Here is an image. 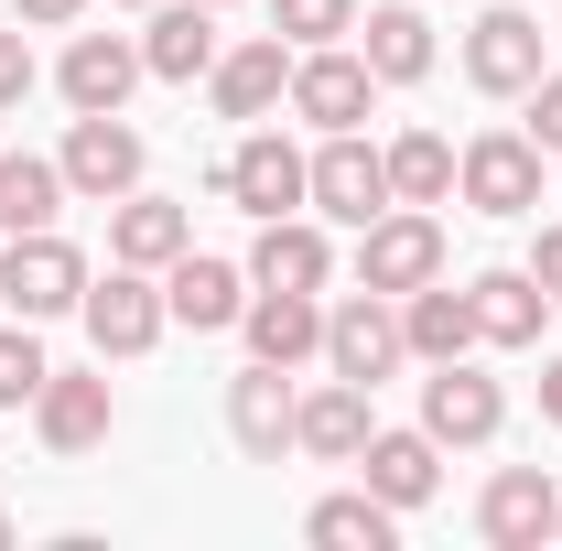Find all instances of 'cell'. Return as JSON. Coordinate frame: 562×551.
<instances>
[{
  "label": "cell",
  "instance_id": "cell-1",
  "mask_svg": "<svg viewBox=\"0 0 562 551\" xmlns=\"http://www.w3.org/2000/svg\"><path fill=\"white\" fill-rule=\"evenodd\" d=\"M454 184L476 216H541V140L530 131H476L454 151Z\"/></svg>",
  "mask_w": 562,
  "mask_h": 551
},
{
  "label": "cell",
  "instance_id": "cell-2",
  "mask_svg": "<svg viewBox=\"0 0 562 551\" xmlns=\"http://www.w3.org/2000/svg\"><path fill=\"white\" fill-rule=\"evenodd\" d=\"M357 281L368 292H422V281H443V227H432V206H390L357 227Z\"/></svg>",
  "mask_w": 562,
  "mask_h": 551
},
{
  "label": "cell",
  "instance_id": "cell-3",
  "mask_svg": "<svg viewBox=\"0 0 562 551\" xmlns=\"http://www.w3.org/2000/svg\"><path fill=\"white\" fill-rule=\"evenodd\" d=\"M0 303H11L22 325H44V314H76V303H87V260H76V238H55V227L11 238V249H0Z\"/></svg>",
  "mask_w": 562,
  "mask_h": 551
},
{
  "label": "cell",
  "instance_id": "cell-4",
  "mask_svg": "<svg viewBox=\"0 0 562 551\" xmlns=\"http://www.w3.org/2000/svg\"><path fill=\"white\" fill-rule=\"evenodd\" d=\"M401 357H412V336H401V303L357 281L347 303L325 314V368H336V379H357V390H379V379H390Z\"/></svg>",
  "mask_w": 562,
  "mask_h": 551
},
{
  "label": "cell",
  "instance_id": "cell-5",
  "mask_svg": "<svg viewBox=\"0 0 562 551\" xmlns=\"http://www.w3.org/2000/svg\"><path fill=\"white\" fill-rule=\"evenodd\" d=\"M87 336H98V357H140V346H162V325H173V303H162V271H131V260H109V281H87Z\"/></svg>",
  "mask_w": 562,
  "mask_h": 551
},
{
  "label": "cell",
  "instance_id": "cell-6",
  "mask_svg": "<svg viewBox=\"0 0 562 551\" xmlns=\"http://www.w3.org/2000/svg\"><path fill=\"white\" fill-rule=\"evenodd\" d=\"M227 432H238V454H249V465H281V454H292V432H303V390H292V368L249 357V368L227 379Z\"/></svg>",
  "mask_w": 562,
  "mask_h": 551
},
{
  "label": "cell",
  "instance_id": "cell-7",
  "mask_svg": "<svg viewBox=\"0 0 562 551\" xmlns=\"http://www.w3.org/2000/svg\"><path fill=\"white\" fill-rule=\"evenodd\" d=\"M303 206H325L336 227H368V216H390V151H368L357 131H325L314 173H303Z\"/></svg>",
  "mask_w": 562,
  "mask_h": 551
},
{
  "label": "cell",
  "instance_id": "cell-8",
  "mask_svg": "<svg viewBox=\"0 0 562 551\" xmlns=\"http://www.w3.org/2000/svg\"><path fill=\"white\" fill-rule=\"evenodd\" d=\"M55 162H66V195H87V206H120V195L140 184V131L120 120V109H87V120L66 131V151H55Z\"/></svg>",
  "mask_w": 562,
  "mask_h": 551
},
{
  "label": "cell",
  "instance_id": "cell-9",
  "mask_svg": "<svg viewBox=\"0 0 562 551\" xmlns=\"http://www.w3.org/2000/svg\"><path fill=\"white\" fill-rule=\"evenodd\" d=\"M476 541H497V551H541V541H562V486L541 476V465H497L487 497H476Z\"/></svg>",
  "mask_w": 562,
  "mask_h": 551
},
{
  "label": "cell",
  "instance_id": "cell-10",
  "mask_svg": "<svg viewBox=\"0 0 562 551\" xmlns=\"http://www.w3.org/2000/svg\"><path fill=\"white\" fill-rule=\"evenodd\" d=\"M368 98H379L368 55H336V44H303V55H292V120H314V131H357Z\"/></svg>",
  "mask_w": 562,
  "mask_h": 551
},
{
  "label": "cell",
  "instance_id": "cell-11",
  "mask_svg": "<svg viewBox=\"0 0 562 551\" xmlns=\"http://www.w3.org/2000/svg\"><path fill=\"white\" fill-rule=\"evenodd\" d=\"M497 421H508V390L476 379L465 357H443V368L422 379V432H432V443H497Z\"/></svg>",
  "mask_w": 562,
  "mask_h": 551
},
{
  "label": "cell",
  "instance_id": "cell-12",
  "mask_svg": "<svg viewBox=\"0 0 562 551\" xmlns=\"http://www.w3.org/2000/svg\"><path fill=\"white\" fill-rule=\"evenodd\" d=\"M206 98H216V120H271L281 98H292V44H281V33L227 44V55L206 66Z\"/></svg>",
  "mask_w": 562,
  "mask_h": 551
},
{
  "label": "cell",
  "instance_id": "cell-13",
  "mask_svg": "<svg viewBox=\"0 0 562 551\" xmlns=\"http://www.w3.org/2000/svg\"><path fill=\"white\" fill-rule=\"evenodd\" d=\"M465 76H476L487 98H530V87H541V22H530V11H476Z\"/></svg>",
  "mask_w": 562,
  "mask_h": 551
},
{
  "label": "cell",
  "instance_id": "cell-14",
  "mask_svg": "<svg viewBox=\"0 0 562 551\" xmlns=\"http://www.w3.org/2000/svg\"><path fill=\"white\" fill-rule=\"evenodd\" d=\"M303 173H314V162H303L281 131H249L238 151H227V173H216V184H227L249 216H292V206H303Z\"/></svg>",
  "mask_w": 562,
  "mask_h": 551
},
{
  "label": "cell",
  "instance_id": "cell-15",
  "mask_svg": "<svg viewBox=\"0 0 562 551\" xmlns=\"http://www.w3.org/2000/svg\"><path fill=\"white\" fill-rule=\"evenodd\" d=\"M184 249H195V216L173 206V195H120V206H109V260H131V271H173V260H184Z\"/></svg>",
  "mask_w": 562,
  "mask_h": 551
},
{
  "label": "cell",
  "instance_id": "cell-16",
  "mask_svg": "<svg viewBox=\"0 0 562 551\" xmlns=\"http://www.w3.org/2000/svg\"><path fill=\"white\" fill-rule=\"evenodd\" d=\"M109 421H120V401H109V379H87V368H55V379L33 390V432H44L55 454L109 443Z\"/></svg>",
  "mask_w": 562,
  "mask_h": 551
},
{
  "label": "cell",
  "instance_id": "cell-17",
  "mask_svg": "<svg viewBox=\"0 0 562 551\" xmlns=\"http://www.w3.org/2000/svg\"><path fill=\"white\" fill-rule=\"evenodd\" d=\"M140 44L131 33H76L66 44V76H55V87H66V109L76 120H87V109H131V87H140Z\"/></svg>",
  "mask_w": 562,
  "mask_h": 551
},
{
  "label": "cell",
  "instance_id": "cell-18",
  "mask_svg": "<svg viewBox=\"0 0 562 551\" xmlns=\"http://www.w3.org/2000/svg\"><path fill=\"white\" fill-rule=\"evenodd\" d=\"M140 66L162 76V87H195L216 66V0H162L151 33H140Z\"/></svg>",
  "mask_w": 562,
  "mask_h": 551
},
{
  "label": "cell",
  "instance_id": "cell-19",
  "mask_svg": "<svg viewBox=\"0 0 562 551\" xmlns=\"http://www.w3.org/2000/svg\"><path fill=\"white\" fill-rule=\"evenodd\" d=\"M238 336H249V357H271V368H303V357H325V303L314 292H249Z\"/></svg>",
  "mask_w": 562,
  "mask_h": 551
},
{
  "label": "cell",
  "instance_id": "cell-20",
  "mask_svg": "<svg viewBox=\"0 0 562 551\" xmlns=\"http://www.w3.org/2000/svg\"><path fill=\"white\" fill-rule=\"evenodd\" d=\"M249 281H260V292H325V281H336V249H325V227H303V216H260Z\"/></svg>",
  "mask_w": 562,
  "mask_h": 551
},
{
  "label": "cell",
  "instance_id": "cell-21",
  "mask_svg": "<svg viewBox=\"0 0 562 551\" xmlns=\"http://www.w3.org/2000/svg\"><path fill=\"white\" fill-rule=\"evenodd\" d=\"M162 303H173V325L216 336V325H238V314H249V271H238V260H195V249H184V260L162 271Z\"/></svg>",
  "mask_w": 562,
  "mask_h": 551
},
{
  "label": "cell",
  "instance_id": "cell-22",
  "mask_svg": "<svg viewBox=\"0 0 562 551\" xmlns=\"http://www.w3.org/2000/svg\"><path fill=\"white\" fill-rule=\"evenodd\" d=\"M465 303H476V346H541V325H552V292L530 271H476Z\"/></svg>",
  "mask_w": 562,
  "mask_h": 551
},
{
  "label": "cell",
  "instance_id": "cell-23",
  "mask_svg": "<svg viewBox=\"0 0 562 551\" xmlns=\"http://www.w3.org/2000/svg\"><path fill=\"white\" fill-rule=\"evenodd\" d=\"M357 476L379 486L390 508H422V497L443 486V443H432V432H368V454H357Z\"/></svg>",
  "mask_w": 562,
  "mask_h": 551
},
{
  "label": "cell",
  "instance_id": "cell-24",
  "mask_svg": "<svg viewBox=\"0 0 562 551\" xmlns=\"http://www.w3.org/2000/svg\"><path fill=\"white\" fill-rule=\"evenodd\" d=\"M368 432H379L368 390H357V379H325V390L303 401V432H292V443H303V454H325V465H357V454H368Z\"/></svg>",
  "mask_w": 562,
  "mask_h": 551
},
{
  "label": "cell",
  "instance_id": "cell-25",
  "mask_svg": "<svg viewBox=\"0 0 562 551\" xmlns=\"http://www.w3.org/2000/svg\"><path fill=\"white\" fill-rule=\"evenodd\" d=\"M401 336H412L422 368H443V357L476 346V303H465L454 281H422V292H401Z\"/></svg>",
  "mask_w": 562,
  "mask_h": 551
},
{
  "label": "cell",
  "instance_id": "cell-26",
  "mask_svg": "<svg viewBox=\"0 0 562 551\" xmlns=\"http://www.w3.org/2000/svg\"><path fill=\"white\" fill-rule=\"evenodd\" d=\"M303 541H325V551H390V541H401V508H390L379 486L314 497V508H303Z\"/></svg>",
  "mask_w": 562,
  "mask_h": 551
},
{
  "label": "cell",
  "instance_id": "cell-27",
  "mask_svg": "<svg viewBox=\"0 0 562 551\" xmlns=\"http://www.w3.org/2000/svg\"><path fill=\"white\" fill-rule=\"evenodd\" d=\"M357 33H368L357 55H368V76H379V87H422V76H432V22H422L412 0H390V11H368Z\"/></svg>",
  "mask_w": 562,
  "mask_h": 551
},
{
  "label": "cell",
  "instance_id": "cell-28",
  "mask_svg": "<svg viewBox=\"0 0 562 551\" xmlns=\"http://www.w3.org/2000/svg\"><path fill=\"white\" fill-rule=\"evenodd\" d=\"M55 206H66V162H44V151H0V238L55 227Z\"/></svg>",
  "mask_w": 562,
  "mask_h": 551
},
{
  "label": "cell",
  "instance_id": "cell-29",
  "mask_svg": "<svg viewBox=\"0 0 562 551\" xmlns=\"http://www.w3.org/2000/svg\"><path fill=\"white\" fill-rule=\"evenodd\" d=\"M454 195V140L443 131H401L390 140V206H443Z\"/></svg>",
  "mask_w": 562,
  "mask_h": 551
},
{
  "label": "cell",
  "instance_id": "cell-30",
  "mask_svg": "<svg viewBox=\"0 0 562 551\" xmlns=\"http://www.w3.org/2000/svg\"><path fill=\"white\" fill-rule=\"evenodd\" d=\"M271 33L303 55V44H336V33H357V0H271Z\"/></svg>",
  "mask_w": 562,
  "mask_h": 551
},
{
  "label": "cell",
  "instance_id": "cell-31",
  "mask_svg": "<svg viewBox=\"0 0 562 551\" xmlns=\"http://www.w3.org/2000/svg\"><path fill=\"white\" fill-rule=\"evenodd\" d=\"M55 368H44V346L33 325H0V412H33V390H44Z\"/></svg>",
  "mask_w": 562,
  "mask_h": 551
},
{
  "label": "cell",
  "instance_id": "cell-32",
  "mask_svg": "<svg viewBox=\"0 0 562 551\" xmlns=\"http://www.w3.org/2000/svg\"><path fill=\"white\" fill-rule=\"evenodd\" d=\"M33 44H22V22H11V33H0V109H22V98H33Z\"/></svg>",
  "mask_w": 562,
  "mask_h": 551
},
{
  "label": "cell",
  "instance_id": "cell-33",
  "mask_svg": "<svg viewBox=\"0 0 562 551\" xmlns=\"http://www.w3.org/2000/svg\"><path fill=\"white\" fill-rule=\"evenodd\" d=\"M530 140L562 151V66H541V87H530Z\"/></svg>",
  "mask_w": 562,
  "mask_h": 551
},
{
  "label": "cell",
  "instance_id": "cell-34",
  "mask_svg": "<svg viewBox=\"0 0 562 551\" xmlns=\"http://www.w3.org/2000/svg\"><path fill=\"white\" fill-rule=\"evenodd\" d=\"M530 281L562 303V227H541V238H530Z\"/></svg>",
  "mask_w": 562,
  "mask_h": 551
},
{
  "label": "cell",
  "instance_id": "cell-35",
  "mask_svg": "<svg viewBox=\"0 0 562 551\" xmlns=\"http://www.w3.org/2000/svg\"><path fill=\"white\" fill-rule=\"evenodd\" d=\"M87 0H11V22H33V33H55V22H76Z\"/></svg>",
  "mask_w": 562,
  "mask_h": 551
},
{
  "label": "cell",
  "instance_id": "cell-36",
  "mask_svg": "<svg viewBox=\"0 0 562 551\" xmlns=\"http://www.w3.org/2000/svg\"><path fill=\"white\" fill-rule=\"evenodd\" d=\"M541 421H562V357L541 368Z\"/></svg>",
  "mask_w": 562,
  "mask_h": 551
},
{
  "label": "cell",
  "instance_id": "cell-37",
  "mask_svg": "<svg viewBox=\"0 0 562 551\" xmlns=\"http://www.w3.org/2000/svg\"><path fill=\"white\" fill-rule=\"evenodd\" d=\"M0 541H11V519H0Z\"/></svg>",
  "mask_w": 562,
  "mask_h": 551
},
{
  "label": "cell",
  "instance_id": "cell-38",
  "mask_svg": "<svg viewBox=\"0 0 562 551\" xmlns=\"http://www.w3.org/2000/svg\"><path fill=\"white\" fill-rule=\"evenodd\" d=\"M216 11H227V0H216Z\"/></svg>",
  "mask_w": 562,
  "mask_h": 551
}]
</instances>
